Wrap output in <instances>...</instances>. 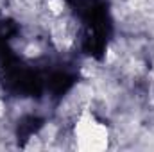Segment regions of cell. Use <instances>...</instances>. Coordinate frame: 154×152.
I'll return each mask as SVG.
<instances>
[{
  "instance_id": "cell-1",
  "label": "cell",
  "mask_w": 154,
  "mask_h": 152,
  "mask_svg": "<svg viewBox=\"0 0 154 152\" xmlns=\"http://www.w3.org/2000/svg\"><path fill=\"white\" fill-rule=\"evenodd\" d=\"M75 147L82 152H102L109 147V129L90 109H82L74 125Z\"/></svg>"
},
{
  "instance_id": "cell-2",
  "label": "cell",
  "mask_w": 154,
  "mask_h": 152,
  "mask_svg": "<svg viewBox=\"0 0 154 152\" xmlns=\"http://www.w3.org/2000/svg\"><path fill=\"white\" fill-rule=\"evenodd\" d=\"M47 9L52 16L61 18L66 11V0H47Z\"/></svg>"
},
{
  "instance_id": "cell-3",
  "label": "cell",
  "mask_w": 154,
  "mask_h": 152,
  "mask_svg": "<svg viewBox=\"0 0 154 152\" xmlns=\"http://www.w3.org/2000/svg\"><path fill=\"white\" fill-rule=\"evenodd\" d=\"M4 114H5V104H4V102H2V99H0V118H2Z\"/></svg>"
}]
</instances>
